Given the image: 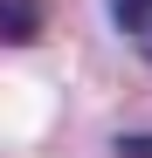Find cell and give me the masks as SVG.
<instances>
[{
    "mask_svg": "<svg viewBox=\"0 0 152 158\" xmlns=\"http://www.w3.org/2000/svg\"><path fill=\"white\" fill-rule=\"evenodd\" d=\"M42 0H0V41H42Z\"/></svg>",
    "mask_w": 152,
    "mask_h": 158,
    "instance_id": "cell-1",
    "label": "cell"
},
{
    "mask_svg": "<svg viewBox=\"0 0 152 158\" xmlns=\"http://www.w3.org/2000/svg\"><path fill=\"white\" fill-rule=\"evenodd\" d=\"M111 21H118V28L152 55V0H111Z\"/></svg>",
    "mask_w": 152,
    "mask_h": 158,
    "instance_id": "cell-2",
    "label": "cell"
},
{
    "mask_svg": "<svg viewBox=\"0 0 152 158\" xmlns=\"http://www.w3.org/2000/svg\"><path fill=\"white\" fill-rule=\"evenodd\" d=\"M118 158H152V131H132V138H118Z\"/></svg>",
    "mask_w": 152,
    "mask_h": 158,
    "instance_id": "cell-3",
    "label": "cell"
}]
</instances>
